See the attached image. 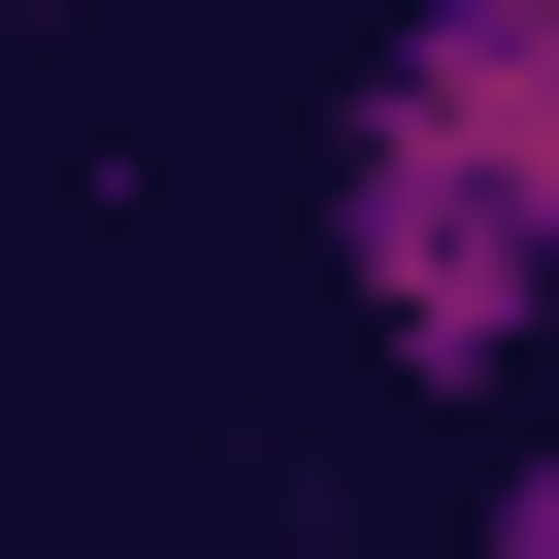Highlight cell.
Masks as SVG:
<instances>
[{
	"label": "cell",
	"instance_id": "cell-3",
	"mask_svg": "<svg viewBox=\"0 0 559 559\" xmlns=\"http://www.w3.org/2000/svg\"><path fill=\"white\" fill-rule=\"evenodd\" d=\"M330 559H362V526H330Z\"/></svg>",
	"mask_w": 559,
	"mask_h": 559
},
{
	"label": "cell",
	"instance_id": "cell-2",
	"mask_svg": "<svg viewBox=\"0 0 559 559\" xmlns=\"http://www.w3.org/2000/svg\"><path fill=\"white\" fill-rule=\"evenodd\" d=\"M461 559H559V428H526V461H493V493H461Z\"/></svg>",
	"mask_w": 559,
	"mask_h": 559
},
{
	"label": "cell",
	"instance_id": "cell-1",
	"mask_svg": "<svg viewBox=\"0 0 559 559\" xmlns=\"http://www.w3.org/2000/svg\"><path fill=\"white\" fill-rule=\"evenodd\" d=\"M330 297L395 395H526L559 330V0H395L330 67Z\"/></svg>",
	"mask_w": 559,
	"mask_h": 559
}]
</instances>
